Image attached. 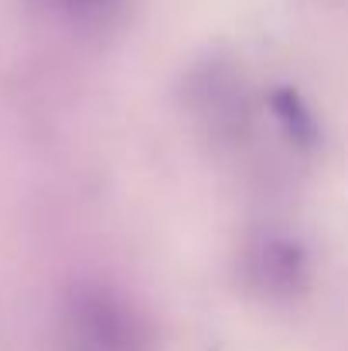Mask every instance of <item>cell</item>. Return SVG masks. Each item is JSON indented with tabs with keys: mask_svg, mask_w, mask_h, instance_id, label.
Here are the masks:
<instances>
[{
	"mask_svg": "<svg viewBox=\"0 0 348 351\" xmlns=\"http://www.w3.org/2000/svg\"><path fill=\"white\" fill-rule=\"evenodd\" d=\"M72 351H147V324L130 300L110 290H86L69 307Z\"/></svg>",
	"mask_w": 348,
	"mask_h": 351,
	"instance_id": "6da1fadb",
	"label": "cell"
},
{
	"mask_svg": "<svg viewBox=\"0 0 348 351\" xmlns=\"http://www.w3.org/2000/svg\"><path fill=\"white\" fill-rule=\"evenodd\" d=\"M246 280L263 297H290L308 280V259L301 245L280 235H263L246 252Z\"/></svg>",
	"mask_w": 348,
	"mask_h": 351,
	"instance_id": "7a4b0ae2",
	"label": "cell"
},
{
	"mask_svg": "<svg viewBox=\"0 0 348 351\" xmlns=\"http://www.w3.org/2000/svg\"><path fill=\"white\" fill-rule=\"evenodd\" d=\"M195 110L209 123L212 136H226V140L239 136L249 119L242 82L222 65H209L195 79Z\"/></svg>",
	"mask_w": 348,
	"mask_h": 351,
	"instance_id": "3957f363",
	"label": "cell"
},
{
	"mask_svg": "<svg viewBox=\"0 0 348 351\" xmlns=\"http://www.w3.org/2000/svg\"><path fill=\"white\" fill-rule=\"evenodd\" d=\"M119 0H65L69 10H76L79 17H106Z\"/></svg>",
	"mask_w": 348,
	"mask_h": 351,
	"instance_id": "277c9868",
	"label": "cell"
}]
</instances>
